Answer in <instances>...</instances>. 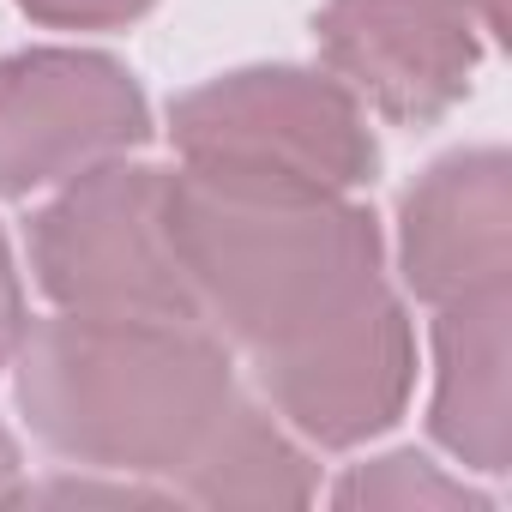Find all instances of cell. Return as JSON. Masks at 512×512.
Here are the masks:
<instances>
[{
    "label": "cell",
    "instance_id": "5bb4252c",
    "mask_svg": "<svg viewBox=\"0 0 512 512\" xmlns=\"http://www.w3.org/2000/svg\"><path fill=\"white\" fill-rule=\"evenodd\" d=\"M25 458H19V440L0 422V506H25Z\"/></svg>",
    "mask_w": 512,
    "mask_h": 512
},
{
    "label": "cell",
    "instance_id": "4fadbf2b",
    "mask_svg": "<svg viewBox=\"0 0 512 512\" xmlns=\"http://www.w3.org/2000/svg\"><path fill=\"white\" fill-rule=\"evenodd\" d=\"M25 326H31V314H25V284H19V266H13L7 235H0V368H13Z\"/></svg>",
    "mask_w": 512,
    "mask_h": 512
},
{
    "label": "cell",
    "instance_id": "8992f818",
    "mask_svg": "<svg viewBox=\"0 0 512 512\" xmlns=\"http://www.w3.org/2000/svg\"><path fill=\"white\" fill-rule=\"evenodd\" d=\"M151 139V103L103 49H19L0 61V199H31Z\"/></svg>",
    "mask_w": 512,
    "mask_h": 512
},
{
    "label": "cell",
    "instance_id": "8fae6325",
    "mask_svg": "<svg viewBox=\"0 0 512 512\" xmlns=\"http://www.w3.org/2000/svg\"><path fill=\"white\" fill-rule=\"evenodd\" d=\"M338 506H416V512H494V494L470 488L464 476H446L428 452H386L356 464L338 488Z\"/></svg>",
    "mask_w": 512,
    "mask_h": 512
},
{
    "label": "cell",
    "instance_id": "52a82bcc",
    "mask_svg": "<svg viewBox=\"0 0 512 512\" xmlns=\"http://www.w3.org/2000/svg\"><path fill=\"white\" fill-rule=\"evenodd\" d=\"M314 43L326 73L392 127H434L470 97L482 67L470 0H326Z\"/></svg>",
    "mask_w": 512,
    "mask_h": 512
},
{
    "label": "cell",
    "instance_id": "30bf717a",
    "mask_svg": "<svg viewBox=\"0 0 512 512\" xmlns=\"http://www.w3.org/2000/svg\"><path fill=\"white\" fill-rule=\"evenodd\" d=\"M314 494H320L314 458L260 398L235 404L217 446L181 488L187 506H308Z\"/></svg>",
    "mask_w": 512,
    "mask_h": 512
},
{
    "label": "cell",
    "instance_id": "7a4b0ae2",
    "mask_svg": "<svg viewBox=\"0 0 512 512\" xmlns=\"http://www.w3.org/2000/svg\"><path fill=\"white\" fill-rule=\"evenodd\" d=\"M175 247L199 320L241 356L332 320L386 272V235L356 193H278L169 175Z\"/></svg>",
    "mask_w": 512,
    "mask_h": 512
},
{
    "label": "cell",
    "instance_id": "277c9868",
    "mask_svg": "<svg viewBox=\"0 0 512 512\" xmlns=\"http://www.w3.org/2000/svg\"><path fill=\"white\" fill-rule=\"evenodd\" d=\"M31 284L61 314H115V320H199L181 247L169 169L151 163H97L25 223Z\"/></svg>",
    "mask_w": 512,
    "mask_h": 512
},
{
    "label": "cell",
    "instance_id": "9c48e42d",
    "mask_svg": "<svg viewBox=\"0 0 512 512\" xmlns=\"http://www.w3.org/2000/svg\"><path fill=\"white\" fill-rule=\"evenodd\" d=\"M512 290L434 308L428 440L476 476L512 470Z\"/></svg>",
    "mask_w": 512,
    "mask_h": 512
},
{
    "label": "cell",
    "instance_id": "5b68a950",
    "mask_svg": "<svg viewBox=\"0 0 512 512\" xmlns=\"http://www.w3.org/2000/svg\"><path fill=\"white\" fill-rule=\"evenodd\" d=\"M247 362L290 434L320 452H350L404 416L416 392V326L404 314V296L380 278L332 320Z\"/></svg>",
    "mask_w": 512,
    "mask_h": 512
},
{
    "label": "cell",
    "instance_id": "7c38bea8",
    "mask_svg": "<svg viewBox=\"0 0 512 512\" xmlns=\"http://www.w3.org/2000/svg\"><path fill=\"white\" fill-rule=\"evenodd\" d=\"M13 7L49 31H127L157 0H13Z\"/></svg>",
    "mask_w": 512,
    "mask_h": 512
},
{
    "label": "cell",
    "instance_id": "ba28073f",
    "mask_svg": "<svg viewBox=\"0 0 512 512\" xmlns=\"http://www.w3.org/2000/svg\"><path fill=\"white\" fill-rule=\"evenodd\" d=\"M398 278L428 308L512 290V157L500 145L446 151L404 187Z\"/></svg>",
    "mask_w": 512,
    "mask_h": 512
},
{
    "label": "cell",
    "instance_id": "3957f363",
    "mask_svg": "<svg viewBox=\"0 0 512 512\" xmlns=\"http://www.w3.org/2000/svg\"><path fill=\"white\" fill-rule=\"evenodd\" d=\"M169 145L187 175L278 193H362L380 139L350 85L320 67H235L169 103Z\"/></svg>",
    "mask_w": 512,
    "mask_h": 512
},
{
    "label": "cell",
    "instance_id": "9a60e30c",
    "mask_svg": "<svg viewBox=\"0 0 512 512\" xmlns=\"http://www.w3.org/2000/svg\"><path fill=\"white\" fill-rule=\"evenodd\" d=\"M470 13L488 37H506V0H470Z\"/></svg>",
    "mask_w": 512,
    "mask_h": 512
},
{
    "label": "cell",
    "instance_id": "6da1fadb",
    "mask_svg": "<svg viewBox=\"0 0 512 512\" xmlns=\"http://www.w3.org/2000/svg\"><path fill=\"white\" fill-rule=\"evenodd\" d=\"M13 398L61 464L145 476L181 500L247 392L205 320L55 314L25 326Z\"/></svg>",
    "mask_w": 512,
    "mask_h": 512
}]
</instances>
